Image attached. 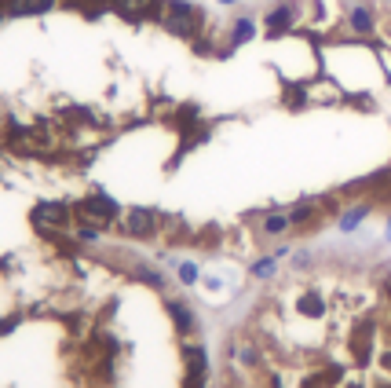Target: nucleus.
Segmentation results:
<instances>
[{
    "label": "nucleus",
    "instance_id": "1",
    "mask_svg": "<svg viewBox=\"0 0 391 388\" xmlns=\"http://www.w3.org/2000/svg\"><path fill=\"white\" fill-rule=\"evenodd\" d=\"M161 22H165V30H168V33L187 37V41L201 30V15H198V8L187 4V0H165V8H161Z\"/></svg>",
    "mask_w": 391,
    "mask_h": 388
},
{
    "label": "nucleus",
    "instance_id": "2",
    "mask_svg": "<svg viewBox=\"0 0 391 388\" xmlns=\"http://www.w3.org/2000/svg\"><path fill=\"white\" fill-rule=\"evenodd\" d=\"M110 8L125 19H154L161 15L165 0H110Z\"/></svg>",
    "mask_w": 391,
    "mask_h": 388
},
{
    "label": "nucleus",
    "instance_id": "3",
    "mask_svg": "<svg viewBox=\"0 0 391 388\" xmlns=\"http://www.w3.org/2000/svg\"><path fill=\"white\" fill-rule=\"evenodd\" d=\"M81 213H84V220H96V224L102 227V224H113L117 220V205L107 198V194H96V198L81 202Z\"/></svg>",
    "mask_w": 391,
    "mask_h": 388
},
{
    "label": "nucleus",
    "instance_id": "4",
    "mask_svg": "<svg viewBox=\"0 0 391 388\" xmlns=\"http://www.w3.org/2000/svg\"><path fill=\"white\" fill-rule=\"evenodd\" d=\"M150 227H154V213L150 209H128L125 220H121L125 235H150Z\"/></svg>",
    "mask_w": 391,
    "mask_h": 388
},
{
    "label": "nucleus",
    "instance_id": "5",
    "mask_svg": "<svg viewBox=\"0 0 391 388\" xmlns=\"http://www.w3.org/2000/svg\"><path fill=\"white\" fill-rule=\"evenodd\" d=\"M55 8V0H4V15H44Z\"/></svg>",
    "mask_w": 391,
    "mask_h": 388
},
{
    "label": "nucleus",
    "instance_id": "6",
    "mask_svg": "<svg viewBox=\"0 0 391 388\" xmlns=\"http://www.w3.org/2000/svg\"><path fill=\"white\" fill-rule=\"evenodd\" d=\"M66 205H59V202H44V205H37V213H33V220L37 224H66Z\"/></svg>",
    "mask_w": 391,
    "mask_h": 388
},
{
    "label": "nucleus",
    "instance_id": "7",
    "mask_svg": "<svg viewBox=\"0 0 391 388\" xmlns=\"http://www.w3.org/2000/svg\"><path fill=\"white\" fill-rule=\"evenodd\" d=\"M293 19H296V8L293 4H282V8H275L267 15V33H282V30H289L293 26Z\"/></svg>",
    "mask_w": 391,
    "mask_h": 388
},
{
    "label": "nucleus",
    "instance_id": "8",
    "mask_svg": "<svg viewBox=\"0 0 391 388\" xmlns=\"http://www.w3.org/2000/svg\"><path fill=\"white\" fill-rule=\"evenodd\" d=\"M366 213H370V205H355V209H347L340 216V231H355L362 220H366Z\"/></svg>",
    "mask_w": 391,
    "mask_h": 388
},
{
    "label": "nucleus",
    "instance_id": "9",
    "mask_svg": "<svg viewBox=\"0 0 391 388\" xmlns=\"http://www.w3.org/2000/svg\"><path fill=\"white\" fill-rule=\"evenodd\" d=\"M311 216H315V202H300L289 209V224H307Z\"/></svg>",
    "mask_w": 391,
    "mask_h": 388
},
{
    "label": "nucleus",
    "instance_id": "10",
    "mask_svg": "<svg viewBox=\"0 0 391 388\" xmlns=\"http://www.w3.org/2000/svg\"><path fill=\"white\" fill-rule=\"evenodd\" d=\"M351 26H355L358 33H370L373 30V15L366 8H355V11H351Z\"/></svg>",
    "mask_w": 391,
    "mask_h": 388
},
{
    "label": "nucleus",
    "instance_id": "11",
    "mask_svg": "<svg viewBox=\"0 0 391 388\" xmlns=\"http://www.w3.org/2000/svg\"><path fill=\"white\" fill-rule=\"evenodd\" d=\"M253 33H256V26H253L249 19H242L238 26H234L230 37H234V44H245V41H253Z\"/></svg>",
    "mask_w": 391,
    "mask_h": 388
},
{
    "label": "nucleus",
    "instance_id": "12",
    "mask_svg": "<svg viewBox=\"0 0 391 388\" xmlns=\"http://www.w3.org/2000/svg\"><path fill=\"white\" fill-rule=\"evenodd\" d=\"M168 312H172V319L179 322V330H190V326H194V319H190V312H187L183 304H176V301H172V304H168Z\"/></svg>",
    "mask_w": 391,
    "mask_h": 388
},
{
    "label": "nucleus",
    "instance_id": "13",
    "mask_svg": "<svg viewBox=\"0 0 391 388\" xmlns=\"http://www.w3.org/2000/svg\"><path fill=\"white\" fill-rule=\"evenodd\" d=\"M300 312L311 315V319H318V315L325 312V304L318 301V297H304V301H300Z\"/></svg>",
    "mask_w": 391,
    "mask_h": 388
},
{
    "label": "nucleus",
    "instance_id": "14",
    "mask_svg": "<svg viewBox=\"0 0 391 388\" xmlns=\"http://www.w3.org/2000/svg\"><path fill=\"white\" fill-rule=\"evenodd\" d=\"M285 227H289V216H278V213H275V216L264 220V231H267V235H282Z\"/></svg>",
    "mask_w": 391,
    "mask_h": 388
},
{
    "label": "nucleus",
    "instance_id": "15",
    "mask_svg": "<svg viewBox=\"0 0 391 388\" xmlns=\"http://www.w3.org/2000/svg\"><path fill=\"white\" fill-rule=\"evenodd\" d=\"M275 264H278V261H275V256H267V261H260V264L253 267V275H256V279H267V275H271V271H275Z\"/></svg>",
    "mask_w": 391,
    "mask_h": 388
},
{
    "label": "nucleus",
    "instance_id": "16",
    "mask_svg": "<svg viewBox=\"0 0 391 388\" xmlns=\"http://www.w3.org/2000/svg\"><path fill=\"white\" fill-rule=\"evenodd\" d=\"M179 279H183V282H198V267H194V264H179Z\"/></svg>",
    "mask_w": 391,
    "mask_h": 388
},
{
    "label": "nucleus",
    "instance_id": "17",
    "mask_svg": "<svg viewBox=\"0 0 391 388\" xmlns=\"http://www.w3.org/2000/svg\"><path fill=\"white\" fill-rule=\"evenodd\" d=\"M81 242H99V231L96 227H81V235H77Z\"/></svg>",
    "mask_w": 391,
    "mask_h": 388
},
{
    "label": "nucleus",
    "instance_id": "18",
    "mask_svg": "<svg viewBox=\"0 0 391 388\" xmlns=\"http://www.w3.org/2000/svg\"><path fill=\"white\" fill-rule=\"evenodd\" d=\"M0 19H4V0H0Z\"/></svg>",
    "mask_w": 391,
    "mask_h": 388
},
{
    "label": "nucleus",
    "instance_id": "19",
    "mask_svg": "<svg viewBox=\"0 0 391 388\" xmlns=\"http://www.w3.org/2000/svg\"><path fill=\"white\" fill-rule=\"evenodd\" d=\"M224 4H234V0H224Z\"/></svg>",
    "mask_w": 391,
    "mask_h": 388
},
{
    "label": "nucleus",
    "instance_id": "20",
    "mask_svg": "<svg viewBox=\"0 0 391 388\" xmlns=\"http://www.w3.org/2000/svg\"><path fill=\"white\" fill-rule=\"evenodd\" d=\"M388 235H391V224H388Z\"/></svg>",
    "mask_w": 391,
    "mask_h": 388
}]
</instances>
